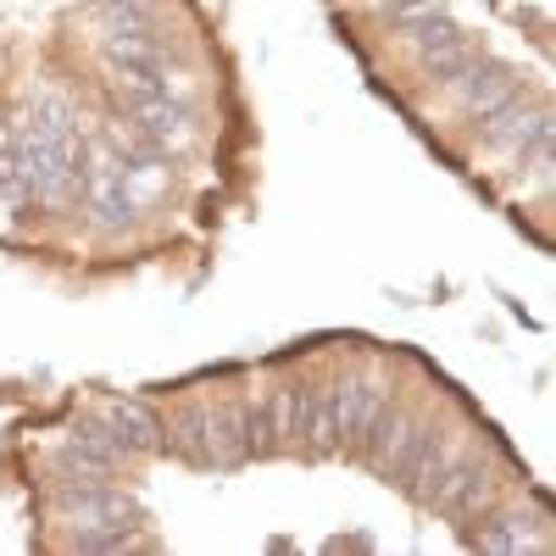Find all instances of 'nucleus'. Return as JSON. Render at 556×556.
<instances>
[{"label": "nucleus", "mask_w": 556, "mask_h": 556, "mask_svg": "<svg viewBox=\"0 0 556 556\" xmlns=\"http://www.w3.org/2000/svg\"><path fill=\"white\" fill-rule=\"evenodd\" d=\"M106 28H146L162 23V0H101Z\"/></svg>", "instance_id": "2eb2a0df"}, {"label": "nucleus", "mask_w": 556, "mask_h": 556, "mask_svg": "<svg viewBox=\"0 0 556 556\" xmlns=\"http://www.w3.org/2000/svg\"><path fill=\"white\" fill-rule=\"evenodd\" d=\"M406 39H412V62L424 67L434 84H456L462 73L473 67V34L462 28V23H451L445 12H434V17H424L417 28H406Z\"/></svg>", "instance_id": "20e7f679"}, {"label": "nucleus", "mask_w": 556, "mask_h": 556, "mask_svg": "<svg viewBox=\"0 0 556 556\" xmlns=\"http://www.w3.org/2000/svg\"><path fill=\"white\" fill-rule=\"evenodd\" d=\"M78 156H84L78 134H51L28 117L12 128L17 184H23V201H34V206H67L78 195Z\"/></svg>", "instance_id": "f257e3e1"}, {"label": "nucleus", "mask_w": 556, "mask_h": 556, "mask_svg": "<svg viewBox=\"0 0 556 556\" xmlns=\"http://www.w3.org/2000/svg\"><path fill=\"white\" fill-rule=\"evenodd\" d=\"M334 384H340V451H362V440H367V429H374V417L384 412L390 390L379 379H367V374L334 379Z\"/></svg>", "instance_id": "9b49d317"}, {"label": "nucleus", "mask_w": 556, "mask_h": 556, "mask_svg": "<svg viewBox=\"0 0 556 556\" xmlns=\"http://www.w3.org/2000/svg\"><path fill=\"white\" fill-rule=\"evenodd\" d=\"M117 462H123V445L101 424H73L56 451V468L67 484H106L117 473Z\"/></svg>", "instance_id": "6e6552de"}, {"label": "nucleus", "mask_w": 556, "mask_h": 556, "mask_svg": "<svg viewBox=\"0 0 556 556\" xmlns=\"http://www.w3.org/2000/svg\"><path fill=\"white\" fill-rule=\"evenodd\" d=\"M545 134H551V106H545V101L529 106V101L518 96L506 112H495V117L484 123V146L501 151V156H518V151H529L534 139H545Z\"/></svg>", "instance_id": "f8f14e48"}, {"label": "nucleus", "mask_w": 556, "mask_h": 556, "mask_svg": "<svg viewBox=\"0 0 556 556\" xmlns=\"http://www.w3.org/2000/svg\"><path fill=\"white\" fill-rule=\"evenodd\" d=\"M62 523H67V540L73 534H117V529H139V506L112 479L106 484H67Z\"/></svg>", "instance_id": "39448f33"}, {"label": "nucleus", "mask_w": 556, "mask_h": 556, "mask_svg": "<svg viewBox=\"0 0 556 556\" xmlns=\"http://www.w3.org/2000/svg\"><path fill=\"white\" fill-rule=\"evenodd\" d=\"M28 123L51 128V134H78V106H73V96H62V89H34Z\"/></svg>", "instance_id": "4468645a"}, {"label": "nucleus", "mask_w": 556, "mask_h": 556, "mask_svg": "<svg viewBox=\"0 0 556 556\" xmlns=\"http://www.w3.org/2000/svg\"><path fill=\"white\" fill-rule=\"evenodd\" d=\"M451 89H456V106L468 112L473 123H490L495 112H506V106L523 96V73L513 62H479L473 56V67L462 73Z\"/></svg>", "instance_id": "0eeeda50"}, {"label": "nucleus", "mask_w": 556, "mask_h": 556, "mask_svg": "<svg viewBox=\"0 0 556 556\" xmlns=\"http://www.w3.org/2000/svg\"><path fill=\"white\" fill-rule=\"evenodd\" d=\"M96 424H101V429L123 445V456L162 451V417H156L146 401H123V395H112V401H101Z\"/></svg>", "instance_id": "1a4fd4ad"}, {"label": "nucleus", "mask_w": 556, "mask_h": 556, "mask_svg": "<svg viewBox=\"0 0 556 556\" xmlns=\"http://www.w3.org/2000/svg\"><path fill=\"white\" fill-rule=\"evenodd\" d=\"M78 201L89 212V228L96 235H123L134 223V195H128V178H123V162L112 156V146L96 134L78 156Z\"/></svg>", "instance_id": "7ed1b4c3"}, {"label": "nucleus", "mask_w": 556, "mask_h": 556, "mask_svg": "<svg viewBox=\"0 0 556 556\" xmlns=\"http://www.w3.org/2000/svg\"><path fill=\"white\" fill-rule=\"evenodd\" d=\"M117 106H123L128 128H134V134H146L151 146L167 151L173 162H178V156H190V151L201 146V117H195V106H190V101H178V96H167V89L123 84V78H117Z\"/></svg>", "instance_id": "f03ea898"}, {"label": "nucleus", "mask_w": 556, "mask_h": 556, "mask_svg": "<svg viewBox=\"0 0 556 556\" xmlns=\"http://www.w3.org/2000/svg\"><path fill=\"white\" fill-rule=\"evenodd\" d=\"M473 545L479 551H495V556H523V551H551V529H545V513H490L479 529H473Z\"/></svg>", "instance_id": "9d476101"}, {"label": "nucleus", "mask_w": 556, "mask_h": 556, "mask_svg": "<svg viewBox=\"0 0 556 556\" xmlns=\"http://www.w3.org/2000/svg\"><path fill=\"white\" fill-rule=\"evenodd\" d=\"M312 412H317V390H312V384H285V390H273V401H267L273 451L306 445V440H312Z\"/></svg>", "instance_id": "ddd939ff"}, {"label": "nucleus", "mask_w": 556, "mask_h": 556, "mask_svg": "<svg viewBox=\"0 0 556 556\" xmlns=\"http://www.w3.org/2000/svg\"><path fill=\"white\" fill-rule=\"evenodd\" d=\"M490 490H495L490 468H484L468 445H462L445 468L424 484V501L434 506V513H445V518H468V513H479V506L490 501Z\"/></svg>", "instance_id": "423d86ee"}, {"label": "nucleus", "mask_w": 556, "mask_h": 556, "mask_svg": "<svg viewBox=\"0 0 556 556\" xmlns=\"http://www.w3.org/2000/svg\"><path fill=\"white\" fill-rule=\"evenodd\" d=\"M374 7L406 34V28H417L424 17H434V12H445V0H374Z\"/></svg>", "instance_id": "dca6fc26"}]
</instances>
